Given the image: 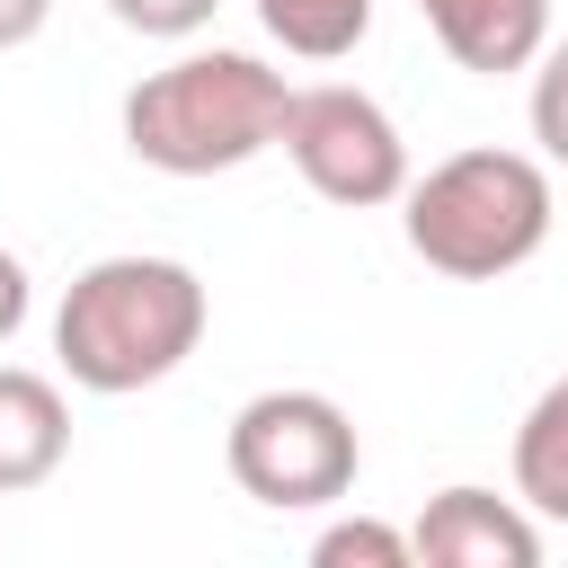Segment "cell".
I'll return each instance as SVG.
<instances>
[{
  "mask_svg": "<svg viewBox=\"0 0 568 568\" xmlns=\"http://www.w3.org/2000/svg\"><path fill=\"white\" fill-rule=\"evenodd\" d=\"M204 320H213V302H204L195 266H178V257H98L62 284L53 355L80 390L124 399V390L169 382L204 346Z\"/></svg>",
  "mask_w": 568,
  "mask_h": 568,
  "instance_id": "1",
  "label": "cell"
},
{
  "mask_svg": "<svg viewBox=\"0 0 568 568\" xmlns=\"http://www.w3.org/2000/svg\"><path fill=\"white\" fill-rule=\"evenodd\" d=\"M284 115H293L284 71H266L257 53L204 44L124 89V151L160 178H222V169H248L257 151H275Z\"/></svg>",
  "mask_w": 568,
  "mask_h": 568,
  "instance_id": "2",
  "label": "cell"
},
{
  "mask_svg": "<svg viewBox=\"0 0 568 568\" xmlns=\"http://www.w3.org/2000/svg\"><path fill=\"white\" fill-rule=\"evenodd\" d=\"M399 231H408V248H417L435 275H453V284H497V275L532 266L541 240H550V169H541L532 151H497V142L453 151V160H435L426 178H408Z\"/></svg>",
  "mask_w": 568,
  "mask_h": 568,
  "instance_id": "3",
  "label": "cell"
},
{
  "mask_svg": "<svg viewBox=\"0 0 568 568\" xmlns=\"http://www.w3.org/2000/svg\"><path fill=\"white\" fill-rule=\"evenodd\" d=\"M222 462H231L240 497H257L275 515H302V506H337L355 488L364 444H355V417L328 390H257V399H240V417L222 435Z\"/></svg>",
  "mask_w": 568,
  "mask_h": 568,
  "instance_id": "4",
  "label": "cell"
},
{
  "mask_svg": "<svg viewBox=\"0 0 568 568\" xmlns=\"http://www.w3.org/2000/svg\"><path fill=\"white\" fill-rule=\"evenodd\" d=\"M284 160L302 169L311 195H328V204H346V213H373V204H399V195H408V142H399L390 106L364 98V89H346V80L293 89Z\"/></svg>",
  "mask_w": 568,
  "mask_h": 568,
  "instance_id": "5",
  "label": "cell"
},
{
  "mask_svg": "<svg viewBox=\"0 0 568 568\" xmlns=\"http://www.w3.org/2000/svg\"><path fill=\"white\" fill-rule=\"evenodd\" d=\"M408 541H417L426 568H532L541 559V515L524 497L453 479V488L426 497V515L408 524Z\"/></svg>",
  "mask_w": 568,
  "mask_h": 568,
  "instance_id": "6",
  "label": "cell"
},
{
  "mask_svg": "<svg viewBox=\"0 0 568 568\" xmlns=\"http://www.w3.org/2000/svg\"><path fill=\"white\" fill-rule=\"evenodd\" d=\"M417 18L435 27V44L479 71V80H506V71H532L541 44H550V0H417Z\"/></svg>",
  "mask_w": 568,
  "mask_h": 568,
  "instance_id": "7",
  "label": "cell"
},
{
  "mask_svg": "<svg viewBox=\"0 0 568 568\" xmlns=\"http://www.w3.org/2000/svg\"><path fill=\"white\" fill-rule=\"evenodd\" d=\"M62 462H71L62 382H44V373H27V364H0V497L44 488Z\"/></svg>",
  "mask_w": 568,
  "mask_h": 568,
  "instance_id": "8",
  "label": "cell"
},
{
  "mask_svg": "<svg viewBox=\"0 0 568 568\" xmlns=\"http://www.w3.org/2000/svg\"><path fill=\"white\" fill-rule=\"evenodd\" d=\"M515 497L541 524H568V373L524 408L515 426Z\"/></svg>",
  "mask_w": 568,
  "mask_h": 568,
  "instance_id": "9",
  "label": "cell"
},
{
  "mask_svg": "<svg viewBox=\"0 0 568 568\" xmlns=\"http://www.w3.org/2000/svg\"><path fill=\"white\" fill-rule=\"evenodd\" d=\"M257 27L302 62H346L373 36V0H257Z\"/></svg>",
  "mask_w": 568,
  "mask_h": 568,
  "instance_id": "10",
  "label": "cell"
},
{
  "mask_svg": "<svg viewBox=\"0 0 568 568\" xmlns=\"http://www.w3.org/2000/svg\"><path fill=\"white\" fill-rule=\"evenodd\" d=\"M311 559H320V568H408L417 541L390 532V524H373V515H346V524H328V532L311 541Z\"/></svg>",
  "mask_w": 568,
  "mask_h": 568,
  "instance_id": "11",
  "label": "cell"
},
{
  "mask_svg": "<svg viewBox=\"0 0 568 568\" xmlns=\"http://www.w3.org/2000/svg\"><path fill=\"white\" fill-rule=\"evenodd\" d=\"M532 142H541V160L568 169V44H541V62H532Z\"/></svg>",
  "mask_w": 568,
  "mask_h": 568,
  "instance_id": "12",
  "label": "cell"
},
{
  "mask_svg": "<svg viewBox=\"0 0 568 568\" xmlns=\"http://www.w3.org/2000/svg\"><path fill=\"white\" fill-rule=\"evenodd\" d=\"M106 9H115V27H133V36L186 44L195 27H213V9H222V0H106Z\"/></svg>",
  "mask_w": 568,
  "mask_h": 568,
  "instance_id": "13",
  "label": "cell"
},
{
  "mask_svg": "<svg viewBox=\"0 0 568 568\" xmlns=\"http://www.w3.org/2000/svg\"><path fill=\"white\" fill-rule=\"evenodd\" d=\"M27 311H36V284H27V257L18 248H0V346L27 328Z\"/></svg>",
  "mask_w": 568,
  "mask_h": 568,
  "instance_id": "14",
  "label": "cell"
},
{
  "mask_svg": "<svg viewBox=\"0 0 568 568\" xmlns=\"http://www.w3.org/2000/svg\"><path fill=\"white\" fill-rule=\"evenodd\" d=\"M44 18H53V0H0V53L36 44V36H44Z\"/></svg>",
  "mask_w": 568,
  "mask_h": 568,
  "instance_id": "15",
  "label": "cell"
}]
</instances>
